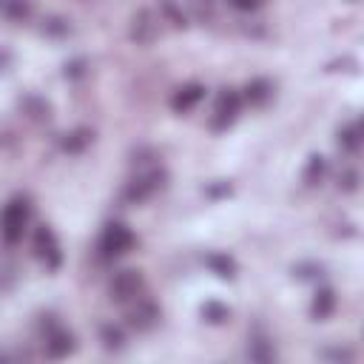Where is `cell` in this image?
Here are the masks:
<instances>
[{
	"mask_svg": "<svg viewBox=\"0 0 364 364\" xmlns=\"http://www.w3.org/2000/svg\"><path fill=\"white\" fill-rule=\"evenodd\" d=\"M142 290H145V276H142V270H136V267H125V270H117L111 279H108V299L111 301H117V304H128V301H134L136 296H142Z\"/></svg>",
	"mask_w": 364,
	"mask_h": 364,
	"instance_id": "8",
	"label": "cell"
},
{
	"mask_svg": "<svg viewBox=\"0 0 364 364\" xmlns=\"http://www.w3.org/2000/svg\"><path fill=\"white\" fill-rule=\"evenodd\" d=\"M0 14L11 23H28L34 14V0H0Z\"/></svg>",
	"mask_w": 364,
	"mask_h": 364,
	"instance_id": "22",
	"label": "cell"
},
{
	"mask_svg": "<svg viewBox=\"0 0 364 364\" xmlns=\"http://www.w3.org/2000/svg\"><path fill=\"white\" fill-rule=\"evenodd\" d=\"M136 245V233L125 222H108L97 239V256L102 262H117L125 253H131Z\"/></svg>",
	"mask_w": 364,
	"mask_h": 364,
	"instance_id": "4",
	"label": "cell"
},
{
	"mask_svg": "<svg viewBox=\"0 0 364 364\" xmlns=\"http://www.w3.org/2000/svg\"><path fill=\"white\" fill-rule=\"evenodd\" d=\"M11 63H14V54H11L9 48H0V74H3V71H9V68H11Z\"/></svg>",
	"mask_w": 364,
	"mask_h": 364,
	"instance_id": "32",
	"label": "cell"
},
{
	"mask_svg": "<svg viewBox=\"0 0 364 364\" xmlns=\"http://www.w3.org/2000/svg\"><path fill=\"white\" fill-rule=\"evenodd\" d=\"M316 358L330 361V364H350V361H355V350L347 344H330V347L316 350Z\"/></svg>",
	"mask_w": 364,
	"mask_h": 364,
	"instance_id": "25",
	"label": "cell"
},
{
	"mask_svg": "<svg viewBox=\"0 0 364 364\" xmlns=\"http://www.w3.org/2000/svg\"><path fill=\"white\" fill-rule=\"evenodd\" d=\"M324 270L327 267L321 262H316V259H304V262H296L290 267L293 279H299V282H321L324 279Z\"/></svg>",
	"mask_w": 364,
	"mask_h": 364,
	"instance_id": "24",
	"label": "cell"
},
{
	"mask_svg": "<svg viewBox=\"0 0 364 364\" xmlns=\"http://www.w3.org/2000/svg\"><path fill=\"white\" fill-rule=\"evenodd\" d=\"M17 108H20V114H23L26 119H31V122H48V119H51V102H48L43 94H34V91L23 94V97L17 100Z\"/></svg>",
	"mask_w": 364,
	"mask_h": 364,
	"instance_id": "14",
	"label": "cell"
},
{
	"mask_svg": "<svg viewBox=\"0 0 364 364\" xmlns=\"http://www.w3.org/2000/svg\"><path fill=\"white\" fill-rule=\"evenodd\" d=\"M37 31L46 40H68L74 34V23L65 14H46V17H40Z\"/></svg>",
	"mask_w": 364,
	"mask_h": 364,
	"instance_id": "18",
	"label": "cell"
},
{
	"mask_svg": "<svg viewBox=\"0 0 364 364\" xmlns=\"http://www.w3.org/2000/svg\"><path fill=\"white\" fill-rule=\"evenodd\" d=\"M37 330H40V338H43V353L46 358L51 361H60V358H68L77 353V336L51 313L40 316L37 321Z\"/></svg>",
	"mask_w": 364,
	"mask_h": 364,
	"instance_id": "3",
	"label": "cell"
},
{
	"mask_svg": "<svg viewBox=\"0 0 364 364\" xmlns=\"http://www.w3.org/2000/svg\"><path fill=\"white\" fill-rule=\"evenodd\" d=\"M350 3H358V0H350Z\"/></svg>",
	"mask_w": 364,
	"mask_h": 364,
	"instance_id": "34",
	"label": "cell"
},
{
	"mask_svg": "<svg viewBox=\"0 0 364 364\" xmlns=\"http://www.w3.org/2000/svg\"><path fill=\"white\" fill-rule=\"evenodd\" d=\"M327 176V156L324 154H310L307 162H304V171H301V185L304 188H316L321 185Z\"/></svg>",
	"mask_w": 364,
	"mask_h": 364,
	"instance_id": "21",
	"label": "cell"
},
{
	"mask_svg": "<svg viewBox=\"0 0 364 364\" xmlns=\"http://www.w3.org/2000/svg\"><path fill=\"white\" fill-rule=\"evenodd\" d=\"M94 139H97L94 128H88V125H77V128L60 134L57 145H60L63 154H68V156H80V154H85V151L94 145Z\"/></svg>",
	"mask_w": 364,
	"mask_h": 364,
	"instance_id": "12",
	"label": "cell"
},
{
	"mask_svg": "<svg viewBox=\"0 0 364 364\" xmlns=\"http://www.w3.org/2000/svg\"><path fill=\"white\" fill-rule=\"evenodd\" d=\"M338 307V296L330 284H318L313 299H310V318L313 321H327Z\"/></svg>",
	"mask_w": 364,
	"mask_h": 364,
	"instance_id": "13",
	"label": "cell"
},
{
	"mask_svg": "<svg viewBox=\"0 0 364 364\" xmlns=\"http://www.w3.org/2000/svg\"><path fill=\"white\" fill-rule=\"evenodd\" d=\"M156 14H159V23H168L176 31H185L191 26V17L179 0H156Z\"/></svg>",
	"mask_w": 364,
	"mask_h": 364,
	"instance_id": "20",
	"label": "cell"
},
{
	"mask_svg": "<svg viewBox=\"0 0 364 364\" xmlns=\"http://www.w3.org/2000/svg\"><path fill=\"white\" fill-rule=\"evenodd\" d=\"M31 250L37 256V262L46 267V270H60L63 264V245L54 233L51 225H37L34 233H31Z\"/></svg>",
	"mask_w": 364,
	"mask_h": 364,
	"instance_id": "7",
	"label": "cell"
},
{
	"mask_svg": "<svg viewBox=\"0 0 364 364\" xmlns=\"http://www.w3.org/2000/svg\"><path fill=\"white\" fill-rule=\"evenodd\" d=\"M0 361H14V353H6V350H0Z\"/></svg>",
	"mask_w": 364,
	"mask_h": 364,
	"instance_id": "33",
	"label": "cell"
},
{
	"mask_svg": "<svg viewBox=\"0 0 364 364\" xmlns=\"http://www.w3.org/2000/svg\"><path fill=\"white\" fill-rule=\"evenodd\" d=\"M242 108H245V102H242V94H239V88H222L219 94H216V100H213V114H210V131H216V134H222V131H228L236 119H239V114H242Z\"/></svg>",
	"mask_w": 364,
	"mask_h": 364,
	"instance_id": "6",
	"label": "cell"
},
{
	"mask_svg": "<svg viewBox=\"0 0 364 364\" xmlns=\"http://www.w3.org/2000/svg\"><path fill=\"white\" fill-rule=\"evenodd\" d=\"M88 68H91V63H88L85 57H71V60L63 65V77H65V80H82V77L88 74Z\"/></svg>",
	"mask_w": 364,
	"mask_h": 364,
	"instance_id": "29",
	"label": "cell"
},
{
	"mask_svg": "<svg viewBox=\"0 0 364 364\" xmlns=\"http://www.w3.org/2000/svg\"><path fill=\"white\" fill-rule=\"evenodd\" d=\"M230 193H233V185H230L228 179H216V182L205 185V196H208V199H225V196H230Z\"/></svg>",
	"mask_w": 364,
	"mask_h": 364,
	"instance_id": "30",
	"label": "cell"
},
{
	"mask_svg": "<svg viewBox=\"0 0 364 364\" xmlns=\"http://www.w3.org/2000/svg\"><path fill=\"white\" fill-rule=\"evenodd\" d=\"M28 225H31V199L26 193L9 196L0 208V242L14 247L17 242H23Z\"/></svg>",
	"mask_w": 364,
	"mask_h": 364,
	"instance_id": "1",
	"label": "cell"
},
{
	"mask_svg": "<svg viewBox=\"0 0 364 364\" xmlns=\"http://www.w3.org/2000/svg\"><path fill=\"white\" fill-rule=\"evenodd\" d=\"M168 185V171L162 165H151V168H139L125 185H122V205H145L148 199H154L159 191H165Z\"/></svg>",
	"mask_w": 364,
	"mask_h": 364,
	"instance_id": "2",
	"label": "cell"
},
{
	"mask_svg": "<svg viewBox=\"0 0 364 364\" xmlns=\"http://www.w3.org/2000/svg\"><path fill=\"white\" fill-rule=\"evenodd\" d=\"M205 85L202 82H182L173 94H171V100H168V105H171V111L173 114H188V111H193L202 100H205Z\"/></svg>",
	"mask_w": 364,
	"mask_h": 364,
	"instance_id": "11",
	"label": "cell"
},
{
	"mask_svg": "<svg viewBox=\"0 0 364 364\" xmlns=\"http://www.w3.org/2000/svg\"><path fill=\"white\" fill-rule=\"evenodd\" d=\"M162 318V307L148 299V296H136L134 301L125 304V316H122V324L134 333H151Z\"/></svg>",
	"mask_w": 364,
	"mask_h": 364,
	"instance_id": "5",
	"label": "cell"
},
{
	"mask_svg": "<svg viewBox=\"0 0 364 364\" xmlns=\"http://www.w3.org/2000/svg\"><path fill=\"white\" fill-rule=\"evenodd\" d=\"M199 316H202V321H205V324L219 327V324H228V321H230L233 310H230L228 304H222L219 299H210V301H205V304L199 307Z\"/></svg>",
	"mask_w": 364,
	"mask_h": 364,
	"instance_id": "23",
	"label": "cell"
},
{
	"mask_svg": "<svg viewBox=\"0 0 364 364\" xmlns=\"http://www.w3.org/2000/svg\"><path fill=\"white\" fill-rule=\"evenodd\" d=\"M245 353H247L250 361H259V364H267V361H276L279 358V350H276L273 338L264 336V333H250Z\"/></svg>",
	"mask_w": 364,
	"mask_h": 364,
	"instance_id": "19",
	"label": "cell"
},
{
	"mask_svg": "<svg viewBox=\"0 0 364 364\" xmlns=\"http://www.w3.org/2000/svg\"><path fill=\"white\" fill-rule=\"evenodd\" d=\"M97 336H100V344H102L105 353H122L128 347V330H125V324L102 321L100 330H97Z\"/></svg>",
	"mask_w": 364,
	"mask_h": 364,
	"instance_id": "17",
	"label": "cell"
},
{
	"mask_svg": "<svg viewBox=\"0 0 364 364\" xmlns=\"http://www.w3.org/2000/svg\"><path fill=\"white\" fill-rule=\"evenodd\" d=\"M242 102L250 105V108H264L273 94H276V82L270 77H250L245 85H242Z\"/></svg>",
	"mask_w": 364,
	"mask_h": 364,
	"instance_id": "10",
	"label": "cell"
},
{
	"mask_svg": "<svg viewBox=\"0 0 364 364\" xmlns=\"http://www.w3.org/2000/svg\"><path fill=\"white\" fill-rule=\"evenodd\" d=\"M230 9H236V11H245V14H250V11H256V9H262V3L264 0H225Z\"/></svg>",
	"mask_w": 364,
	"mask_h": 364,
	"instance_id": "31",
	"label": "cell"
},
{
	"mask_svg": "<svg viewBox=\"0 0 364 364\" xmlns=\"http://www.w3.org/2000/svg\"><path fill=\"white\" fill-rule=\"evenodd\" d=\"M159 31H162V23H159V14L154 9H136L128 20V40L134 46H142V48L154 46Z\"/></svg>",
	"mask_w": 364,
	"mask_h": 364,
	"instance_id": "9",
	"label": "cell"
},
{
	"mask_svg": "<svg viewBox=\"0 0 364 364\" xmlns=\"http://www.w3.org/2000/svg\"><path fill=\"white\" fill-rule=\"evenodd\" d=\"M156 159H159V151H156V148H151V145H139V148H134V151H131V165H134L136 171H139V168L159 165Z\"/></svg>",
	"mask_w": 364,
	"mask_h": 364,
	"instance_id": "27",
	"label": "cell"
},
{
	"mask_svg": "<svg viewBox=\"0 0 364 364\" xmlns=\"http://www.w3.org/2000/svg\"><path fill=\"white\" fill-rule=\"evenodd\" d=\"M188 11L196 23H210L216 17V0H188Z\"/></svg>",
	"mask_w": 364,
	"mask_h": 364,
	"instance_id": "26",
	"label": "cell"
},
{
	"mask_svg": "<svg viewBox=\"0 0 364 364\" xmlns=\"http://www.w3.org/2000/svg\"><path fill=\"white\" fill-rule=\"evenodd\" d=\"M361 142H364V136H361V122H358V117L344 119V122L338 125V131H336V145H338L344 154H358V151H361Z\"/></svg>",
	"mask_w": 364,
	"mask_h": 364,
	"instance_id": "15",
	"label": "cell"
},
{
	"mask_svg": "<svg viewBox=\"0 0 364 364\" xmlns=\"http://www.w3.org/2000/svg\"><path fill=\"white\" fill-rule=\"evenodd\" d=\"M336 188L341 191V193H355L358 188H361V173H358V168H344L341 173H338V179H336Z\"/></svg>",
	"mask_w": 364,
	"mask_h": 364,
	"instance_id": "28",
	"label": "cell"
},
{
	"mask_svg": "<svg viewBox=\"0 0 364 364\" xmlns=\"http://www.w3.org/2000/svg\"><path fill=\"white\" fill-rule=\"evenodd\" d=\"M202 262H205V267H208L216 279H225V282L236 279V273H239L236 259H233L230 253H222V250H208V253L202 256Z\"/></svg>",
	"mask_w": 364,
	"mask_h": 364,
	"instance_id": "16",
	"label": "cell"
}]
</instances>
